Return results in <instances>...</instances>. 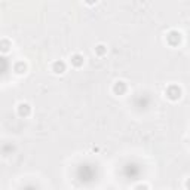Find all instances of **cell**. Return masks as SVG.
I'll use <instances>...</instances> for the list:
<instances>
[{
    "instance_id": "1",
    "label": "cell",
    "mask_w": 190,
    "mask_h": 190,
    "mask_svg": "<svg viewBox=\"0 0 190 190\" xmlns=\"http://www.w3.org/2000/svg\"><path fill=\"white\" fill-rule=\"evenodd\" d=\"M168 97L171 98V100H177L180 98V94H181V91H180L178 86H171V88H168Z\"/></svg>"
},
{
    "instance_id": "2",
    "label": "cell",
    "mask_w": 190,
    "mask_h": 190,
    "mask_svg": "<svg viewBox=\"0 0 190 190\" xmlns=\"http://www.w3.org/2000/svg\"><path fill=\"white\" fill-rule=\"evenodd\" d=\"M52 70L55 71L56 74H63L66 71V64L63 61H56V63H54V66H52Z\"/></svg>"
},
{
    "instance_id": "3",
    "label": "cell",
    "mask_w": 190,
    "mask_h": 190,
    "mask_svg": "<svg viewBox=\"0 0 190 190\" xmlns=\"http://www.w3.org/2000/svg\"><path fill=\"white\" fill-rule=\"evenodd\" d=\"M18 113H20L21 116H28V114H30V106H28V104H20Z\"/></svg>"
},
{
    "instance_id": "4",
    "label": "cell",
    "mask_w": 190,
    "mask_h": 190,
    "mask_svg": "<svg viewBox=\"0 0 190 190\" xmlns=\"http://www.w3.org/2000/svg\"><path fill=\"white\" fill-rule=\"evenodd\" d=\"M125 89H126V86H125V83H123V82H117V83L114 85V88H113V91H114L116 94H123Z\"/></svg>"
},
{
    "instance_id": "5",
    "label": "cell",
    "mask_w": 190,
    "mask_h": 190,
    "mask_svg": "<svg viewBox=\"0 0 190 190\" xmlns=\"http://www.w3.org/2000/svg\"><path fill=\"white\" fill-rule=\"evenodd\" d=\"M71 63H73V66H76V67L83 66V56L82 55H74L73 58H71Z\"/></svg>"
},
{
    "instance_id": "6",
    "label": "cell",
    "mask_w": 190,
    "mask_h": 190,
    "mask_svg": "<svg viewBox=\"0 0 190 190\" xmlns=\"http://www.w3.org/2000/svg\"><path fill=\"white\" fill-rule=\"evenodd\" d=\"M9 42H8V40H2V42H0V49H2V51H3V52H8V51H9Z\"/></svg>"
},
{
    "instance_id": "7",
    "label": "cell",
    "mask_w": 190,
    "mask_h": 190,
    "mask_svg": "<svg viewBox=\"0 0 190 190\" xmlns=\"http://www.w3.org/2000/svg\"><path fill=\"white\" fill-rule=\"evenodd\" d=\"M15 70H16L18 73H23L24 70H25V64H24V63H18V64L15 66Z\"/></svg>"
},
{
    "instance_id": "8",
    "label": "cell",
    "mask_w": 190,
    "mask_h": 190,
    "mask_svg": "<svg viewBox=\"0 0 190 190\" xmlns=\"http://www.w3.org/2000/svg\"><path fill=\"white\" fill-rule=\"evenodd\" d=\"M104 52H106V48H104V46H102V45L97 46V54H98V55H102Z\"/></svg>"
},
{
    "instance_id": "9",
    "label": "cell",
    "mask_w": 190,
    "mask_h": 190,
    "mask_svg": "<svg viewBox=\"0 0 190 190\" xmlns=\"http://www.w3.org/2000/svg\"><path fill=\"white\" fill-rule=\"evenodd\" d=\"M135 190H149V189H147V186H143V184H141V186H138Z\"/></svg>"
}]
</instances>
